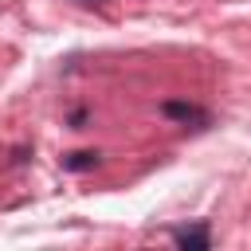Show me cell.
<instances>
[{"instance_id": "cell-1", "label": "cell", "mask_w": 251, "mask_h": 251, "mask_svg": "<svg viewBox=\"0 0 251 251\" xmlns=\"http://www.w3.org/2000/svg\"><path fill=\"white\" fill-rule=\"evenodd\" d=\"M161 114L173 118V122H184V126H192V129H208V126H212V114H208V110H200V106H192V102H176V98H169V102L161 106Z\"/></svg>"}, {"instance_id": "cell-2", "label": "cell", "mask_w": 251, "mask_h": 251, "mask_svg": "<svg viewBox=\"0 0 251 251\" xmlns=\"http://www.w3.org/2000/svg\"><path fill=\"white\" fill-rule=\"evenodd\" d=\"M173 243H176L180 251H208V247H212V231H208L204 220H196V224H188V227H176V231H173Z\"/></svg>"}, {"instance_id": "cell-3", "label": "cell", "mask_w": 251, "mask_h": 251, "mask_svg": "<svg viewBox=\"0 0 251 251\" xmlns=\"http://www.w3.org/2000/svg\"><path fill=\"white\" fill-rule=\"evenodd\" d=\"M98 165V153L94 149H78V153H67L63 157V169H71V173H82V169H94Z\"/></svg>"}, {"instance_id": "cell-4", "label": "cell", "mask_w": 251, "mask_h": 251, "mask_svg": "<svg viewBox=\"0 0 251 251\" xmlns=\"http://www.w3.org/2000/svg\"><path fill=\"white\" fill-rule=\"evenodd\" d=\"M71 4H98V0H71Z\"/></svg>"}]
</instances>
